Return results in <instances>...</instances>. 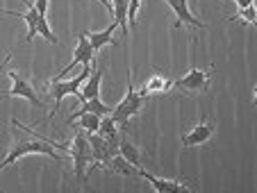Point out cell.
I'll return each instance as SVG.
<instances>
[{"label": "cell", "instance_id": "4", "mask_svg": "<svg viewBox=\"0 0 257 193\" xmlns=\"http://www.w3.org/2000/svg\"><path fill=\"white\" fill-rule=\"evenodd\" d=\"M144 100H146V98L141 96L139 91H135V89H132V82H130V87H127V93L123 96V100L112 109L114 123H116L121 130H130V118L141 111V107H144Z\"/></svg>", "mask_w": 257, "mask_h": 193}, {"label": "cell", "instance_id": "1", "mask_svg": "<svg viewBox=\"0 0 257 193\" xmlns=\"http://www.w3.org/2000/svg\"><path fill=\"white\" fill-rule=\"evenodd\" d=\"M55 148L59 150H68L73 157V170H75V179L80 184L87 182V175H84V168L89 164H93L96 168V161H93V152H91V145H89V139L84 134V130L75 132V136L71 139V143H57V141H50Z\"/></svg>", "mask_w": 257, "mask_h": 193}, {"label": "cell", "instance_id": "11", "mask_svg": "<svg viewBox=\"0 0 257 193\" xmlns=\"http://www.w3.org/2000/svg\"><path fill=\"white\" fill-rule=\"evenodd\" d=\"M102 73H105V68H96V62H93V75L87 77V87H84L82 91L75 93V98H78L80 102H82V100H91V98H100Z\"/></svg>", "mask_w": 257, "mask_h": 193}, {"label": "cell", "instance_id": "9", "mask_svg": "<svg viewBox=\"0 0 257 193\" xmlns=\"http://www.w3.org/2000/svg\"><path fill=\"white\" fill-rule=\"evenodd\" d=\"M137 175H141L146 182L151 184L155 191H160V193H189L191 191V188L187 186V182H175V179L155 177L153 173H148V170H144V168H137Z\"/></svg>", "mask_w": 257, "mask_h": 193}, {"label": "cell", "instance_id": "15", "mask_svg": "<svg viewBox=\"0 0 257 193\" xmlns=\"http://www.w3.org/2000/svg\"><path fill=\"white\" fill-rule=\"evenodd\" d=\"M82 127L84 132H98V125H100V116L93 114V111H82V114H73L66 123H75Z\"/></svg>", "mask_w": 257, "mask_h": 193}, {"label": "cell", "instance_id": "3", "mask_svg": "<svg viewBox=\"0 0 257 193\" xmlns=\"http://www.w3.org/2000/svg\"><path fill=\"white\" fill-rule=\"evenodd\" d=\"M91 75V64H84L82 66V71H80V75H75V80H68V82H64V80H50L48 82V91H50V96H53V100H55V109L48 114V121L55 116V111L59 109V105H62V100L66 96H73L75 98V93L80 91V84L87 80V77Z\"/></svg>", "mask_w": 257, "mask_h": 193}, {"label": "cell", "instance_id": "12", "mask_svg": "<svg viewBox=\"0 0 257 193\" xmlns=\"http://www.w3.org/2000/svg\"><path fill=\"white\" fill-rule=\"evenodd\" d=\"M118 28L116 21H112V23L107 25L102 32H87V39H89V44H91L93 53H98L100 48H105V46L114 44V30Z\"/></svg>", "mask_w": 257, "mask_h": 193}, {"label": "cell", "instance_id": "25", "mask_svg": "<svg viewBox=\"0 0 257 193\" xmlns=\"http://www.w3.org/2000/svg\"><path fill=\"white\" fill-rule=\"evenodd\" d=\"M10 57H12V55H7V59H5V62H3V66H0V73L5 71V66H7V64H10Z\"/></svg>", "mask_w": 257, "mask_h": 193}, {"label": "cell", "instance_id": "5", "mask_svg": "<svg viewBox=\"0 0 257 193\" xmlns=\"http://www.w3.org/2000/svg\"><path fill=\"white\" fill-rule=\"evenodd\" d=\"M7 75H10V80H12V89H10V91H3V96H5V98H25L30 105L44 107V109H46V102L41 100L37 93H34L32 84H30L25 77H21V73L12 71V73H7Z\"/></svg>", "mask_w": 257, "mask_h": 193}, {"label": "cell", "instance_id": "23", "mask_svg": "<svg viewBox=\"0 0 257 193\" xmlns=\"http://www.w3.org/2000/svg\"><path fill=\"white\" fill-rule=\"evenodd\" d=\"M237 7H248V5H252V0H232Z\"/></svg>", "mask_w": 257, "mask_h": 193}, {"label": "cell", "instance_id": "18", "mask_svg": "<svg viewBox=\"0 0 257 193\" xmlns=\"http://www.w3.org/2000/svg\"><path fill=\"white\" fill-rule=\"evenodd\" d=\"M118 154H123L132 166H141V152L135 143H130V141H121V143H118Z\"/></svg>", "mask_w": 257, "mask_h": 193}, {"label": "cell", "instance_id": "19", "mask_svg": "<svg viewBox=\"0 0 257 193\" xmlns=\"http://www.w3.org/2000/svg\"><path fill=\"white\" fill-rule=\"evenodd\" d=\"M116 123H114L112 114L107 116H100V125H98V134L105 136L107 141H116Z\"/></svg>", "mask_w": 257, "mask_h": 193}, {"label": "cell", "instance_id": "10", "mask_svg": "<svg viewBox=\"0 0 257 193\" xmlns=\"http://www.w3.org/2000/svg\"><path fill=\"white\" fill-rule=\"evenodd\" d=\"M214 134V123H207V121H200L198 125H194L187 134H182L180 143L185 145V148H196V145H203L212 139Z\"/></svg>", "mask_w": 257, "mask_h": 193}, {"label": "cell", "instance_id": "20", "mask_svg": "<svg viewBox=\"0 0 257 193\" xmlns=\"http://www.w3.org/2000/svg\"><path fill=\"white\" fill-rule=\"evenodd\" d=\"M228 21H243L248 25H255L257 23V14H255V5H248V7H239V12L234 16H230Z\"/></svg>", "mask_w": 257, "mask_h": 193}, {"label": "cell", "instance_id": "13", "mask_svg": "<svg viewBox=\"0 0 257 193\" xmlns=\"http://www.w3.org/2000/svg\"><path fill=\"white\" fill-rule=\"evenodd\" d=\"M171 80L169 77H164V75H153L151 80H148V82L144 84V87H141V96L144 98H148V96H155V93H166L171 89Z\"/></svg>", "mask_w": 257, "mask_h": 193}, {"label": "cell", "instance_id": "26", "mask_svg": "<svg viewBox=\"0 0 257 193\" xmlns=\"http://www.w3.org/2000/svg\"><path fill=\"white\" fill-rule=\"evenodd\" d=\"M98 3H102V5H105V7H107V10L112 12V5H109V3H107V0H98Z\"/></svg>", "mask_w": 257, "mask_h": 193}, {"label": "cell", "instance_id": "27", "mask_svg": "<svg viewBox=\"0 0 257 193\" xmlns=\"http://www.w3.org/2000/svg\"><path fill=\"white\" fill-rule=\"evenodd\" d=\"M21 3H23V5H30V3H28V0H21Z\"/></svg>", "mask_w": 257, "mask_h": 193}, {"label": "cell", "instance_id": "6", "mask_svg": "<svg viewBox=\"0 0 257 193\" xmlns=\"http://www.w3.org/2000/svg\"><path fill=\"white\" fill-rule=\"evenodd\" d=\"M209 77H212V73H205V71H200V68L191 66L189 73H187L185 77L175 80L173 84L189 93H203V91H207V87H209Z\"/></svg>", "mask_w": 257, "mask_h": 193}, {"label": "cell", "instance_id": "8", "mask_svg": "<svg viewBox=\"0 0 257 193\" xmlns=\"http://www.w3.org/2000/svg\"><path fill=\"white\" fill-rule=\"evenodd\" d=\"M166 5H169L171 10L175 12V16H178L175 28L187 25V28H191V30H207V25H205L203 21L194 19V14H191V10H189V0H166Z\"/></svg>", "mask_w": 257, "mask_h": 193}, {"label": "cell", "instance_id": "17", "mask_svg": "<svg viewBox=\"0 0 257 193\" xmlns=\"http://www.w3.org/2000/svg\"><path fill=\"white\" fill-rule=\"evenodd\" d=\"M82 111H93L98 116H107V114H112V107H107L100 98H91V100H82V105H80V109L75 114H82Z\"/></svg>", "mask_w": 257, "mask_h": 193}, {"label": "cell", "instance_id": "14", "mask_svg": "<svg viewBox=\"0 0 257 193\" xmlns=\"http://www.w3.org/2000/svg\"><path fill=\"white\" fill-rule=\"evenodd\" d=\"M105 168H109L112 173H116V175H123V177H130V175H137V166H132L130 161L123 157V154H114L112 159L107 161V166Z\"/></svg>", "mask_w": 257, "mask_h": 193}, {"label": "cell", "instance_id": "7", "mask_svg": "<svg viewBox=\"0 0 257 193\" xmlns=\"http://www.w3.org/2000/svg\"><path fill=\"white\" fill-rule=\"evenodd\" d=\"M96 62V53H93V48H91V44H89V39H87V32H82L78 37V46H75V53H73V62L68 64L66 68H64L62 73L57 75V80H62L64 75H68V73L73 71V68L78 66V64H93Z\"/></svg>", "mask_w": 257, "mask_h": 193}, {"label": "cell", "instance_id": "16", "mask_svg": "<svg viewBox=\"0 0 257 193\" xmlns=\"http://www.w3.org/2000/svg\"><path fill=\"white\" fill-rule=\"evenodd\" d=\"M127 7L130 0H112V12H114V21L118 23V28L123 30V37L127 39Z\"/></svg>", "mask_w": 257, "mask_h": 193}, {"label": "cell", "instance_id": "22", "mask_svg": "<svg viewBox=\"0 0 257 193\" xmlns=\"http://www.w3.org/2000/svg\"><path fill=\"white\" fill-rule=\"evenodd\" d=\"M34 7H37L39 14L46 16V12H48V0H34Z\"/></svg>", "mask_w": 257, "mask_h": 193}, {"label": "cell", "instance_id": "24", "mask_svg": "<svg viewBox=\"0 0 257 193\" xmlns=\"http://www.w3.org/2000/svg\"><path fill=\"white\" fill-rule=\"evenodd\" d=\"M0 14H7V16H16V19H21V14H16V12H10V10H3V7H0Z\"/></svg>", "mask_w": 257, "mask_h": 193}, {"label": "cell", "instance_id": "21", "mask_svg": "<svg viewBox=\"0 0 257 193\" xmlns=\"http://www.w3.org/2000/svg\"><path fill=\"white\" fill-rule=\"evenodd\" d=\"M139 5H141V0H130V7H127V21H130V25L137 23V12H139Z\"/></svg>", "mask_w": 257, "mask_h": 193}, {"label": "cell", "instance_id": "2", "mask_svg": "<svg viewBox=\"0 0 257 193\" xmlns=\"http://www.w3.org/2000/svg\"><path fill=\"white\" fill-rule=\"evenodd\" d=\"M28 154H46V157H50V159H55V161H62L57 157V152H55V145L50 143L48 139H41V136H37V139L14 141V143L7 148V157L0 161V170H5L7 166L16 164V161L23 159V157H28Z\"/></svg>", "mask_w": 257, "mask_h": 193}]
</instances>
